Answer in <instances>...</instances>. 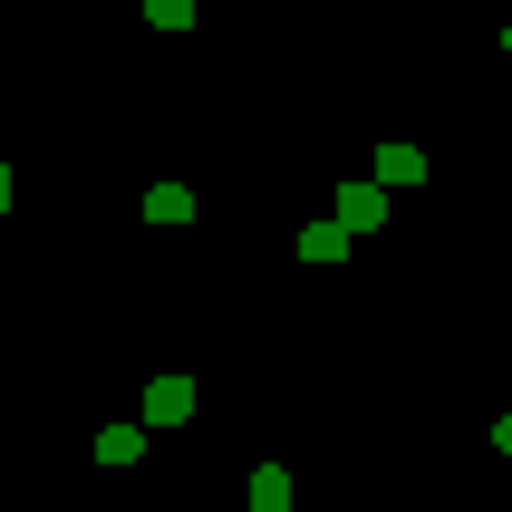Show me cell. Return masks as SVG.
<instances>
[{
	"label": "cell",
	"instance_id": "1",
	"mask_svg": "<svg viewBox=\"0 0 512 512\" xmlns=\"http://www.w3.org/2000/svg\"><path fill=\"white\" fill-rule=\"evenodd\" d=\"M194 416V377H155L145 387V426H184Z\"/></svg>",
	"mask_w": 512,
	"mask_h": 512
},
{
	"label": "cell",
	"instance_id": "2",
	"mask_svg": "<svg viewBox=\"0 0 512 512\" xmlns=\"http://www.w3.org/2000/svg\"><path fill=\"white\" fill-rule=\"evenodd\" d=\"M339 223L348 232H377V223H387V184H348V194H339Z\"/></svg>",
	"mask_w": 512,
	"mask_h": 512
},
{
	"label": "cell",
	"instance_id": "3",
	"mask_svg": "<svg viewBox=\"0 0 512 512\" xmlns=\"http://www.w3.org/2000/svg\"><path fill=\"white\" fill-rule=\"evenodd\" d=\"M290 493H300L290 464H261V474H252V512H290Z\"/></svg>",
	"mask_w": 512,
	"mask_h": 512
},
{
	"label": "cell",
	"instance_id": "4",
	"mask_svg": "<svg viewBox=\"0 0 512 512\" xmlns=\"http://www.w3.org/2000/svg\"><path fill=\"white\" fill-rule=\"evenodd\" d=\"M145 223H194V194L184 184H145Z\"/></svg>",
	"mask_w": 512,
	"mask_h": 512
},
{
	"label": "cell",
	"instance_id": "5",
	"mask_svg": "<svg viewBox=\"0 0 512 512\" xmlns=\"http://www.w3.org/2000/svg\"><path fill=\"white\" fill-rule=\"evenodd\" d=\"M348 252V223H339V213H329V223H310V232H300V261H339Z\"/></svg>",
	"mask_w": 512,
	"mask_h": 512
},
{
	"label": "cell",
	"instance_id": "6",
	"mask_svg": "<svg viewBox=\"0 0 512 512\" xmlns=\"http://www.w3.org/2000/svg\"><path fill=\"white\" fill-rule=\"evenodd\" d=\"M416 174H426L416 145H377V184H416Z\"/></svg>",
	"mask_w": 512,
	"mask_h": 512
},
{
	"label": "cell",
	"instance_id": "7",
	"mask_svg": "<svg viewBox=\"0 0 512 512\" xmlns=\"http://www.w3.org/2000/svg\"><path fill=\"white\" fill-rule=\"evenodd\" d=\"M136 455H145L136 426H107V435H97V464H136Z\"/></svg>",
	"mask_w": 512,
	"mask_h": 512
},
{
	"label": "cell",
	"instance_id": "8",
	"mask_svg": "<svg viewBox=\"0 0 512 512\" xmlns=\"http://www.w3.org/2000/svg\"><path fill=\"white\" fill-rule=\"evenodd\" d=\"M145 20L155 29H194V0H145Z\"/></svg>",
	"mask_w": 512,
	"mask_h": 512
},
{
	"label": "cell",
	"instance_id": "9",
	"mask_svg": "<svg viewBox=\"0 0 512 512\" xmlns=\"http://www.w3.org/2000/svg\"><path fill=\"white\" fill-rule=\"evenodd\" d=\"M10 194H20V174H10V165H0V213H10Z\"/></svg>",
	"mask_w": 512,
	"mask_h": 512
},
{
	"label": "cell",
	"instance_id": "10",
	"mask_svg": "<svg viewBox=\"0 0 512 512\" xmlns=\"http://www.w3.org/2000/svg\"><path fill=\"white\" fill-rule=\"evenodd\" d=\"M493 445H503V455H512V416H503V426H493Z\"/></svg>",
	"mask_w": 512,
	"mask_h": 512
},
{
	"label": "cell",
	"instance_id": "11",
	"mask_svg": "<svg viewBox=\"0 0 512 512\" xmlns=\"http://www.w3.org/2000/svg\"><path fill=\"white\" fill-rule=\"evenodd\" d=\"M503 49H512V20H503Z\"/></svg>",
	"mask_w": 512,
	"mask_h": 512
}]
</instances>
